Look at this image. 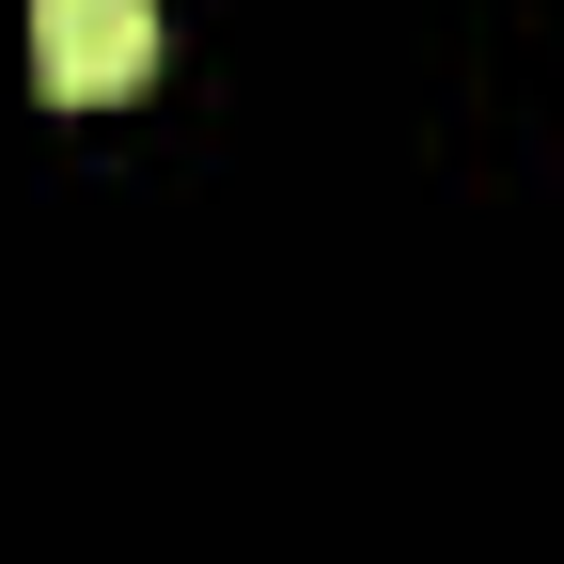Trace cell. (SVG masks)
<instances>
[{"instance_id": "6da1fadb", "label": "cell", "mask_w": 564, "mask_h": 564, "mask_svg": "<svg viewBox=\"0 0 564 564\" xmlns=\"http://www.w3.org/2000/svg\"><path fill=\"white\" fill-rule=\"evenodd\" d=\"M32 79L63 110H110L158 79V0H32Z\"/></svg>"}]
</instances>
